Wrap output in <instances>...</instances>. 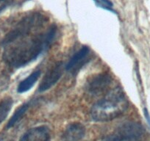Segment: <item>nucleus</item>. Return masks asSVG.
<instances>
[{"label":"nucleus","mask_w":150,"mask_h":141,"mask_svg":"<svg viewBox=\"0 0 150 141\" xmlns=\"http://www.w3.org/2000/svg\"><path fill=\"white\" fill-rule=\"evenodd\" d=\"M86 135V128L80 123H72L65 129L63 141H80Z\"/></svg>","instance_id":"obj_8"},{"label":"nucleus","mask_w":150,"mask_h":141,"mask_svg":"<svg viewBox=\"0 0 150 141\" xmlns=\"http://www.w3.org/2000/svg\"><path fill=\"white\" fill-rule=\"evenodd\" d=\"M50 129L46 126L30 129L21 136L19 141H50Z\"/></svg>","instance_id":"obj_7"},{"label":"nucleus","mask_w":150,"mask_h":141,"mask_svg":"<svg viewBox=\"0 0 150 141\" xmlns=\"http://www.w3.org/2000/svg\"><path fill=\"white\" fill-rule=\"evenodd\" d=\"M144 115H145V117L146 118L147 121H148L149 124L150 125V116H149V114L148 111H147L146 109H144Z\"/></svg>","instance_id":"obj_13"},{"label":"nucleus","mask_w":150,"mask_h":141,"mask_svg":"<svg viewBox=\"0 0 150 141\" xmlns=\"http://www.w3.org/2000/svg\"><path fill=\"white\" fill-rule=\"evenodd\" d=\"M63 73V66L61 62L55 63L46 72L39 85L38 90L44 92L52 87L62 77Z\"/></svg>","instance_id":"obj_6"},{"label":"nucleus","mask_w":150,"mask_h":141,"mask_svg":"<svg viewBox=\"0 0 150 141\" xmlns=\"http://www.w3.org/2000/svg\"><path fill=\"white\" fill-rule=\"evenodd\" d=\"M128 105L125 93L120 87H116L93 105L91 116L95 121H109L124 114L127 110Z\"/></svg>","instance_id":"obj_2"},{"label":"nucleus","mask_w":150,"mask_h":141,"mask_svg":"<svg viewBox=\"0 0 150 141\" xmlns=\"http://www.w3.org/2000/svg\"><path fill=\"white\" fill-rule=\"evenodd\" d=\"M56 27H52L47 32L24 37L6 45L3 59L11 67L18 68L38 58L54 39Z\"/></svg>","instance_id":"obj_1"},{"label":"nucleus","mask_w":150,"mask_h":141,"mask_svg":"<svg viewBox=\"0 0 150 141\" xmlns=\"http://www.w3.org/2000/svg\"><path fill=\"white\" fill-rule=\"evenodd\" d=\"M13 106V99L7 97L0 102V124L5 120Z\"/></svg>","instance_id":"obj_12"},{"label":"nucleus","mask_w":150,"mask_h":141,"mask_svg":"<svg viewBox=\"0 0 150 141\" xmlns=\"http://www.w3.org/2000/svg\"><path fill=\"white\" fill-rule=\"evenodd\" d=\"M29 107H30V103H25L24 104L21 105V107H18V108L16 110L14 114L13 115L11 118L10 119L9 122H8V125H7V128H8V129H10V128L15 126V125L22 118L23 116L25 115V113H27V111L28 110Z\"/></svg>","instance_id":"obj_11"},{"label":"nucleus","mask_w":150,"mask_h":141,"mask_svg":"<svg viewBox=\"0 0 150 141\" xmlns=\"http://www.w3.org/2000/svg\"><path fill=\"white\" fill-rule=\"evenodd\" d=\"M43 21L44 17L41 14H31L24 17L18 23L15 28L5 36L2 41V44L6 46L20 38L28 36L35 28L43 23Z\"/></svg>","instance_id":"obj_3"},{"label":"nucleus","mask_w":150,"mask_h":141,"mask_svg":"<svg viewBox=\"0 0 150 141\" xmlns=\"http://www.w3.org/2000/svg\"><path fill=\"white\" fill-rule=\"evenodd\" d=\"M89 53V48L88 47H83L79 50L78 51L75 53L71 58L69 60L68 63L66 66V70H71L72 69L80 66V63L85 60Z\"/></svg>","instance_id":"obj_9"},{"label":"nucleus","mask_w":150,"mask_h":141,"mask_svg":"<svg viewBox=\"0 0 150 141\" xmlns=\"http://www.w3.org/2000/svg\"><path fill=\"white\" fill-rule=\"evenodd\" d=\"M144 133L140 123L128 121L122 123L114 130L102 137V141H133L139 139Z\"/></svg>","instance_id":"obj_4"},{"label":"nucleus","mask_w":150,"mask_h":141,"mask_svg":"<svg viewBox=\"0 0 150 141\" xmlns=\"http://www.w3.org/2000/svg\"><path fill=\"white\" fill-rule=\"evenodd\" d=\"M3 1H5V0H0V2H3Z\"/></svg>","instance_id":"obj_14"},{"label":"nucleus","mask_w":150,"mask_h":141,"mask_svg":"<svg viewBox=\"0 0 150 141\" xmlns=\"http://www.w3.org/2000/svg\"><path fill=\"white\" fill-rule=\"evenodd\" d=\"M40 76H41V71L40 70H36V71L32 73L27 78L24 79V80H22L19 83L18 88H17L18 93H23L30 90L33 87V86L35 84L38 80L39 79Z\"/></svg>","instance_id":"obj_10"},{"label":"nucleus","mask_w":150,"mask_h":141,"mask_svg":"<svg viewBox=\"0 0 150 141\" xmlns=\"http://www.w3.org/2000/svg\"><path fill=\"white\" fill-rule=\"evenodd\" d=\"M112 81L110 74L107 73L96 74L86 82V90L92 96H99L108 90Z\"/></svg>","instance_id":"obj_5"}]
</instances>
